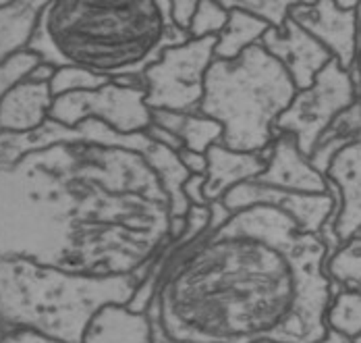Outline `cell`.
Wrapping results in <instances>:
<instances>
[{"mask_svg":"<svg viewBox=\"0 0 361 343\" xmlns=\"http://www.w3.org/2000/svg\"><path fill=\"white\" fill-rule=\"evenodd\" d=\"M270 148L264 152H237L228 150L222 144H214L208 156V169H206V198L208 202H220L231 190H235L241 183L253 181L266 171Z\"/></svg>","mask_w":361,"mask_h":343,"instance_id":"15","label":"cell"},{"mask_svg":"<svg viewBox=\"0 0 361 343\" xmlns=\"http://www.w3.org/2000/svg\"><path fill=\"white\" fill-rule=\"evenodd\" d=\"M262 343H274V342H262Z\"/></svg>","mask_w":361,"mask_h":343,"instance_id":"36","label":"cell"},{"mask_svg":"<svg viewBox=\"0 0 361 343\" xmlns=\"http://www.w3.org/2000/svg\"><path fill=\"white\" fill-rule=\"evenodd\" d=\"M94 119L116 133H145L152 125V111L145 104L144 88H127L110 81L90 92H73L54 98L50 121L63 127H77Z\"/></svg>","mask_w":361,"mask_h":343,"instance_id":"8","label":"cell"},{"mask_svg":"<svg viewBox=\"0 0 361 343\" xmlns=\"http://www.w3.org/2000/svg\"><path fill=\"white\" fill-rule=\"evenodd\" d=\"M204 186H206V175H189V179L185 181L183 193L191 206H210Z\"/></svg>","mask_w":361,"mask_h":343,"instance_id":"28","label":"cell"},{"mask_svg":"<svg viewBox=\"0 0 361 343\" xmlns=\"http://www.w3.org/2000/svg\"><path fill=\"white\" fill-rule=\"evenodd\" d=\"M112 79L109 77H100L96 73H90L85 69H77V67H63L56 69V73L50 81V92L54 98L73 94V92H90V90H98L102 85L110 83Z\"/></svg>","mask_w":361,"mask_h":343,"instance_id":"23","label":"cell"},{"mask_svg":"<svg viewBox=\"0 0 361 343\" xmlns=\"http://www.w3.org/2000/svg\"><path fill=\"white\" fill-rule=\"evenodd\" d=\"M318 343H355V339H353V337H347V335H343V333H338V331L328 329L324 337Z\"/></svg>","mask_w":361,"mask_h":343,"instance_id":"33","label":"cell"},{"mask_svg":"<svg viewBox=\"0 0 361 343\" xmlns=\"http://www.w3.org/2000/svg\"><path fill=\"white\" fill-rule=\"evenodd\" d=\"M6 331H8V329H4V327H2V325H0V339H2V335H4V333H6Z\"/></svg>","mask_w":361,"mask_h":343,"instance_id":"34","label":"cell"},{"mask_svg":"<svg viewBox=\"0 0 361 343\" xmlns=\"http://www.w3.org/2000/svg\"><path fill=\"white\" fill-rule=\"evenodd\" d=\"M191 40L171 21L164 0L46 2L30 52L56 69L140 77L166 48Z\"/></svg>","mask_w":361,"mask_h":343,"instance_id":"3","label":"cell"},{"mask_svg":"<svg viewBox=\"0 0 361 343\" xmlns=\"http://www.w3.org/2000/svg\"><path fill=\"white\" fill-rule=\"evenodd\" d=\"M295 2H272V0H250V2H235V6H239L241 11L250 13L253 17H257L259 21H264L270 30H281L287 19L290 17V8Z\"/></svg>","mask_w":361,"mask_h":343,"instance_id":"24","label":"cell"},{"mask_svg":"<svg viewBox=\"0 0 361 343\" xmlns=\"http://www.w3.org/2000/svg\"><path fill=\"white\" fill-rule=\"evenodd\" d=\"M326 327L357 339L361 335V294L334 291L326 310Z\"/></svg>","mask_w":361,"mask_h":343,"instance_id":"21","label":"cell"},{"mask_svg":"<svg viewBox=\"0 0 361 343\" xmlns=\"http://www.w3.org/2000/svg\"><path fill=\"white\" fill-rule=\"evenodd\" d=\"M54 73H56V67H52V65L39 61L36 67L27 73L25 79H27V81H34V83H50Z\"/></svg>","mask_w":361,"mask_h":343,"instance_id":"31","label":"cell"},{"mask_svg":"<svg viewBox=\"0 0 361 343\" xmlns=\"http://www.w3.org/2000/svg\"><path fill=\"white\" fill-rule=\"evenodd\" d=\"M228 15L231 13L224 6V2H210V0L197 2V11L191 23L189 36L195 40L218 38L228 23Z\"/></svg>","mask_w":361,"mask_h":343,"instance_id":"22","label":"cell"},{"mask_svg":"<svg viewBox=\"0 0 361 343\" xmlns=\"http://www.w3.org/2000/svg\"><path fill=\"white\" fill-rule=\"evenodd\" d=\"M46 2H0V65L25 52L34 38Z\"/></svg>","mask_w":361,"mask_h":343,"instance_id":"16","label":"cell"},{"mask_svg":"<svg viewBox=\"0 0 361 343\" xmlns=\"http://www.w3.org/2000/svg\"><path fill=\"white\" fill-rule=\"evenodd\" d=\"M326 275L334 291L361 294V231L341 243L326 260Z\"/></svg>","mask_w":361,"mask_h":343,"instance_id":"20","label":"cell"},{"mask_svg":"<svg viewBox=\"0 0 361 343\" xmlns=\"http://www.w3.org/2000/svg\"><path fill=\"white\" fill-rule=\"evenodd\" d=\"M39 63V56L34 52L25 50L17 56H13L11 61H6L4 65H0V98L13 88L17 85L21 79H25L27 73Z\"/></svg>","mask_w":361,"mask_h":343,"instance_id":"25","label":"cell"},{"mask_svg":"<svg viewBox=\"0 0 361 343\" xmlns=\"http://www.w3.org/2000/svg\"><path fill=\"white\" fill-rule=\"evenodd\" d=\"M253 181L287 193H330V181L326 179V175L312 167L310 158L299 150L293 136L281 131L270 144L266 171Z\"/></svg>","mask_w":361,"mask_h":343,"instance_id":"11","label":"cell"},{"mask_svg":"<svg viewBox=\"0 0 361 343\" xmlns=\"http://www.w3.org/2000/svg\"><path fill=\"white\" fill-rule=\"evenodd\" d=\"M160 325L149 308L135 312L127 304H106L90 318L81 343H158Z\"/></svg>","mask_w":361,"mask_h":343,"instance_id":"12","label":"cell"},{"mask_svg":"<svg viewBox=\"0 0 361 343\" xmlns=\"http://www.w3.org/2000/svg\"><path fill=\"white\" fill-rule=\"evenodd\" d=\"M208 206L149 265L129 308L154 310L175 343H318L332 283L328 246L270 206L233 212L218 229Z\"/></svg>","mask_w":361,"mask_h":343,"instance_id":"2","label":"cell"},{"mask_svg":"<svg viewBox=\"0 0 361 343\" xmlns=\"http://www.w3.org/2000/svg\"><path fill=\"white\" fill-rule=\"evenodd\" d=\"M140 283L137 277L87 279L0 258V325L81 343L94 312L106 304H129Z\"/></svg>","mask_w":361,"mask_h":343,"instance_id":"4","label":"cell"},{"mask_svg":"<svg viewBox=\"0 0 361 343\" xmlns=\"http://www.w3.org/2000/svg\"><path fill=\"white\" fill-rule=\"evenodd\" d=\"M326 179L341 193L334 219V237L341 246L361 231V140L347 144L334 156Z\"/></svg>","mask_w":361,"mask_h":343,"instance_id":"13","label":"cell"},{"mask_svg":"<svg viewBox=\"0 0 361 343\" xmlns=\"http://www.w3.org/2000/svg\"><path fill=\"white\" fill-rule=\"evenodd\" d=\"M177 154H179L180 164L185 167V171L189 175H206V169H208V156L206 154L185 150V148Z\"/></svg>","mask_w":361,"mask_h":343,"instance_id":"29","label":"cell"},{"mask_svg":"<svg viewBox=\"0 0 361 343\" xmlns=\"http://www.w3.org/2000/svg\"><path fill=\"white\" fill-rule=\"evenodd\" d=\"M52 102L50 83L21 79L0 98V133H34L50 121Z\"/></svg>","mask_w":361,"mask_h":343,"instance_id":"14","label":"cell"},{"mask_svg":"<svg viewBox=\"0 0 361 343\" xmlns=\"http://www.w3.org/2000/svg\"><path fill=\"white\" fill-rule=\"evenodd\" d=\"M361 140V100L353 102L347 111L338 114L332 125L318 140L314 152L310 154V162L322 175L328 173L334 156L341 152L347 144Z\"/></svg>","mask_w":361,"mask_h":343,"instance_id":"19","label":"cell"},{"mask_svg":"<svg viewBox=\"0 0 361 343\" xmlns=\"http://www.w3.org/2000/svg\"><path fill=\"white\" fill-rule=\"evenodd\" d=\"M357 100L360 90L353 73L332 59L310 88L295 94L289 109L276 123V131L293 136L299 150L310 158L332 121Z\"/></svg>","mask_w":361,"mask_h":343,"instance_id":"7","label":"cell"},{"mask_svg":"<svg viewBox=\"0 0 361 343\" xmlns=\"http://www.w3.org/2000/svg\"><path fill=\"white\" fill-rule=\"evenodd\" d=\"M259 44L287 69L297 92L310 88L332 61V54L324 46L290 17L281 30H268Z\"/></svg>","mask_w":361,"mask_h":343,"instance_id":"10","label":"cell"},{"mask_svg":"<svg viewBox=\"0 0 361 343\" xmlns=\"http://www.w3.org/2000/svg\"><path fill=\"white\" fill-rule=\"evenodd\" d=\"M0 343H67L63 339H56L52 335H46L42 331H36V329H8Z\"/></svg>","mask_w":361,"mask_h":343,"instance_id":"27","label":"cell"},{"mask_svg":"<svg viewBox=\"0 0 361 343\" xmlns=\"http://www.w3.org/2000/svg\"><path fill=\"white\" fill-rule=\"evenodd\" d=\"M145 136H147L152 142H156L158 146H164V148H169V150H173V152H180V150H183V142H180L179 138H177L175 133L162 129V127L149 125V129L145 131Z\"/></svg>","mask_w":361,"mask_h":343,"instance_id":"30","label":"cell"},{"mask_svg":"<svg viewBox=\"0 0 361 343\" xmlns=\"http://www.w3.org/2000/svg\"><path fill=\"white\" fill-rule=\"evenodd\" d=\"M297 88L287 69L262 46L235 61L208 69L200 113L222 125V146L237 152H264L276 138V123L289 109Z\"/></svg>","mask_w":361,"mask_h":343,"instance_id":"5","label":"cell"},{"mask_svg":"<svg viewBox=\"0 0 361 343\" xmlns=\"http://www.w3.org/2000/svg\"><path fill=\"white\" fill-rule=\"evenodd\" d=\"M160 146L100 121L0 133V258L87 279L145 277L173 241Z\"/></svg>","mask_w":361,"mask_h":343,"instance_id":"1","label":"cell"},{"mask_svg":"<svg viewBox=\"0 0 361 343\" xmlns=\"http://www.w3.org/2000/svg\"><path fill=\"white\" fill-rule=\"evenodd\" d=\"M360 46H357V61H355V67H353V77H355V83H357V90H360V100H361V2H360Z\"/></svg>","mask_w":361,"mask_h":343,"instance_id":"32","label":"cell"},{"mask_svg":"<svg viewBox=\"0 0 361 343\" xmlns=\"http://www.w3.org/2000/svg\"><path fill=\"white\" fill-rule=\"evenodd\" d=\"M214 48L216 38H191L166 48L140 76L147 109L200 113L206 76L214 63Z\"/></svg>","mask_w":361,"mask_h":343,"instance_id":"6","label":"cell"},{"mask_svg":"<svg viewBox=\"0 0 361 343\" xmlns=\"http://www.w3.org/2000/svg\"><path fill=\"white\" fill-rule=\"evenodd\" d=\"M355 343H361V335H360V337H357V339H355Z\"/></svg>","mask_w":361,"mask_h":343,"instance_id":"35","label":"cell"},{"mask_svg":"<svg viewBox=\"0 0 361 343\" xmlns=\"http://www.w3.org/2000/svg\"><path fill=\"white\" fill-rule=\"evenodd\" d=\"M228 8V23L216 38L214 59L218 61H235L239 59L247 48L257 46L264 34L270 30L264 21L253 17L250 13L235 6V2H224Z\"/></svg>","mask_w":361,"mask_h":343,"instance_id":"18","label":"cell"},{"mask_svg":"<svg viewBox=\"0 0 361 343\" xmlns=\"http://www.w3.org/2000/svg\"><path fill=\"white\" fill-rule=\"evenodd\" d=\"M152 125L175 133L185 150L206 154L222 142V125L202 113L152 111Z\"/></svg>","mask_w":361,"mask_h":343,"instance_id":"17","label":"cell"},{"mask_svg":"<svg viewBox=\"0 0 361 343\" xmlns=\"http://www.w3.org/2000/svg\"><path fill=\"white\" fill-rule=\"evenodd\" d=\"M195 11H197V2H191V0L169 2V15H171V21L179 28L180 32H185V34H189V30H191L193 17H195Z\"/></svg>","mask_w":361,"mask_h":343,"instance_id":"26","label":"cell"},{"mask_svg":"<svg viewBox=\"0 0 361 343\" xmlns=\"http://www.w3.org/2000/svg\"><path fill=\"white\" fill-rule=\"evenodd\" d=\"M360 2H295L290 19L318 40L332 59L353 71L360 46Z\"/></svg>","mask_w":361,"mask_h":343,"instance_id":"9","label":"cell"}]
</instances>
